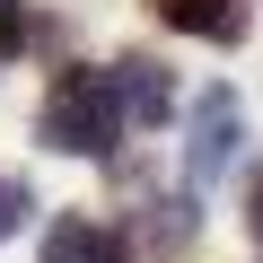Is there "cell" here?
Returning <instances> with one entry per match:
<instances>
[{"instance_id": "6da1fadb", "label": "cell", "mask_w": 263, "mask_h": 263, "mask_svg": "<svg viewBox=\"0 0 263 263\" xmlns=\"http://www.w3.org/2000/svg\"><path fill=\"white\" fill-rule=\"evenodd\" d=\"M123 132H132V123H123L114 70L62 62V70H53V88H44V105H35V141H44L53 158H97V167H114Z\"/></svg>"}, {"instance_id": "7a4b0ae2", "label": "cell", "mask_w": 263, "mask_h": 263, "mask_svg": "<svg viewBox=\"0 0 263 263\" xmlns=\"http://www.w3.org/2000/svg\"><path fill=\"white\" fill-rule=\"evenodd\" d=\"M237 149H246V97L219 79V88H202L193 114H184V193H193V202L219 193V176L237 167Z\"/></svg>"}, {"instance_id": "3957f363", "label": "cell", "mask_w": 263, "mask_h": 263, "mask_svg": "<svg viewBox=\"0 0 263 263\" xmlns=\"http://www.w3.org/2000/svg\"><path fill=\"white\" fill-rule=\"evenodd\" d=\"M141 9L158 18V27H176V35H193V44H246L254 35V9L246 0H141Z\"/></svg>"}, {"instance_id": "277c9868", "label": "cell", "mask_w": 263, "mask_h": 263, "mask_svg": "<svg viewBox=\"0 0 263 263\" xmlns=\"http://www.w3.org/2000/svg\"><path fill=\"white\" fill-rule=\"evenodd\" d=\"M114 97H123V123H167L176 114V70L158 62V53H123L114 62Z\"/></svg>"}, {"instance_id": "5b68a950", "label": "cell", "mask_w": 263, "mask_h": 263, "mask_svg": "<svg viewBox=\"0 0 263 263\" xmlns=\"http://www.w3.org/2000/svg\"><path fill=\"white\" fill-rule=\"evenodd\" d=\"M35 263H132V246H123V228H105V219H88V211H62V219L44 228Z\"/></svg>"}, {"instance_id": "8992f818", "label": "cell", "mask_w": 263, "mask_h": 263, "mask_svg": "<svg viewBox=\"0 0 263 263\" xmlns=\"http://www.w3.org/2000/svg\"><path fill=\"white\" fill-rule=\"evenodd\" d=\"M27 219H35V193H27V176H0V246H9Z\"/></svg>"}, {"instance_id": "52a82bcc", "label": "cell", "mask_w": 263, "mask_h": 263, "mask_svg": "<svg viewBox=\"0 0 263 263\" xmlns=\"http://www.w3.org/2000/svg\"><path fill=\"white\" fill-rule=\"evenodd\" d=\"M35 44V18H27V0H0V62H18Z\"/></svg>"}, {"instance_id": "ba28073f", "label": "cell", "mask_w": 263, "mask_h": 263, "mask_svg": "<svg viewBox=\"0 0 263 263\" xmlns=\"http://www.w3.org/2000/svg\"><path fill=\"white\" fill-rule=\"evenodd\" d=\"M246 237H254V246H263V176H254V184H246Z\"/></svg>"}]
</instances>
